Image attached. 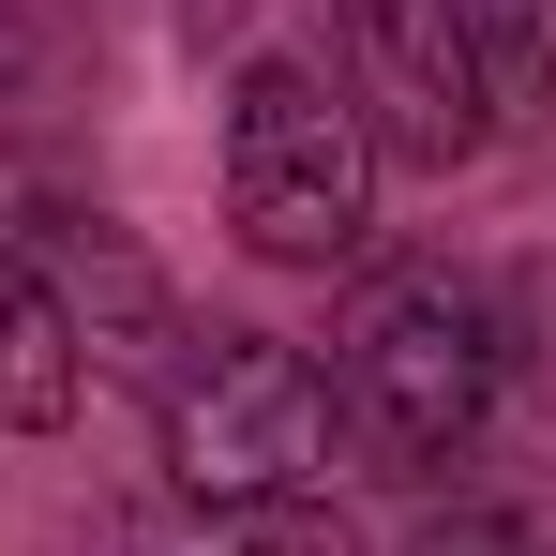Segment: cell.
I'll return each mask as SVG.
<instances>
[{
    "instance_id": "7",
    "label": "cell",
    "mask_w": 556,
    "mask_h": 556,
    "mask_svg": "<svg viewBox=\"0 0 556 556\" xmlns=\"http://www.w3.org/2000/svg\"><path fill=\"white\" fill-rule=\"evenodd\" d=\"M151 556H362V527L331 511V496H241V511H166V542Z\"/></svg>"
},
{
    "instance_id": "9",
    "label": "cell",
    "mask_w": 556,
    "mask_h": 556,
    "mask_svg": "<svg viewBox=\"0 0 556 556\" xmlns=\"http://www.w3.org/2000/svg\"><path fill=\"white\" fill-rule=\"evenodd\" d=\"M406 556H527V527H511V511H437Z\"/></svg>"
},
{
    "instance_id": "5",
    "label": "cell",
    "mask_w": 556,
    "mask_h": 556,
    "mask_svg": "<svg viewBox=\"0 0 556 556\" xmlns=\"http://www.w3.org/2000/svg\"><path fill=\"white\" fill-rule=\"evenodd\" d=\"M30 271H46V301H61V331H76V362L105 376H151L166 391V362H181V301H166V271L105 226V211H30V241H15Z\"/></svg>"
},
{
    "instance_id": "4",
    "label": "cell",
    "mask_w": 556,
    "mask_h": 556,
    "mask_svg": "<svg viewBox=\"0 0 556 556\" xmlns=\"http://www.w3.org/2000/svg\"><path fill=\"white\" fill-rule=\"evenodd\" d=\"M331 30H346V76H331V91L362 105L376 166L452 181V166H481V151H496V76H481L466 0H346Z\"/></svg>"
},
{
    "instance_id": "3",
    "label": "cell",
    "mask_w": 556,
    "mask_h": 556,
    "mask_svg": "<svg viewBox=\"0 0 556 556\" xmlns=\"http://www.w3.org/2000/svg\"><path fill=\"white\" fill-rule=\"evenodd\" d=\"M331 466V376L271 346V331H195L166 362V481L195 511H241V496H316Z\"/></svg>"
},
{
    "instance_id": "6",
    "label": "cell",
    "mask_w": 556,
    "mask_h": 556,
    "mask_svg": "<svg viewBox=\"0 0 556 556\" xmlns=\"http://www.w3.org/2000/svg\"><path fill=\"white\" fill-rule=\"evenodd\" d=\"M76 391H91V362H76V331H61V301H46V271L0 241V421H76Z\"/></svg>"
},
{
    "instance_id": "8",
    "label": "cell",
    "mask_w": 556,
    "mask_h": 556,
    "mask_svg": "<svg viewBox=\"0 0 556 556\" xmlns=\"http://www.w3.org/2000/svg\"><path fill=\"white\" fill-rule=\"evenodd\" d=\"M466 30H481L496 121H511V105H556V0H466Z\"/></svg>"
},
{
    "instance_id": "1",
    "label": "cell",
    "mask_w": 556,
    "mask_h": 556,
    "mask_svg": "<svg viewBox=\"0 0 556 556\" xmlns=\"http://www.w3.org/2000/svg\"><path fill=\"white\" fill-rule=\"evenodd\" d=\"M496 391H511V331L466 271H376L331 331V437L391 481L452 466L496 421Z\"/></svg>"
},
{
    "instance_id": "2",
    "label": "cell",
    "mask_w": 556,
    "mask_h": 556,
    "mask_svg": "<svg viewBox=\"0 0 556 556\" xmlns=\"http://www.w3.org/2000/svg\"><path fill=\"white\" fill-rule=\"evenodd\" d=\"M226 226L271 271H346L376 241V136L316 61H241V91H226Z\"/></svg>"
}]
</instances>
